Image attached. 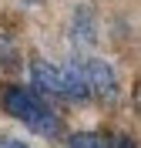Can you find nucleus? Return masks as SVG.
<instances>
[{
  "mask_svg": "<svg viewBox=\"0 0 141 148\" xmlns=\"http://www.w3.org/2000/svg\"><path fill=\"white\" fill-rule=\"evenodd\" d=\"M0 108L7 111L10 118L24 121L30 131L44 135V138H57L61 135V118L44 104V94L30 91V88H17V84L3 88L0 91Z\"/></svg>",
  "mask_w": 141,
  "mask_h": 148,
  "instance_id": "nucleus-1",
  "label": "nucleus"
},
{
  "mask_svg": "<svg viewBox=\"0 0 141 148\" xmlns=\"http://www.w3.org/2000/svg\"><path fill=\"white\" fill-rule=\"evenodd\" d=\"M77 67H81V77H84L91 98H97L101 104L118 101L121 84H118V74H114V67L108 64V61H101V57H87V61H77Z\"/></svg>",
  "mask_w": 141,
  "mask_h": 148,
  "instance_id": "nucleus-2",
  "label": "nucleus"
},
{
  "mask_svg": "<svg viewBox=\"0 0 141 148\" xmlns=\"http://www.w3.org/2000/svg\"><path fill=\"white\" fill-rule=\"evenodd\" d=\"M71 44L74 51H91L97 44V14L87 3L74 7V20H71Z\"/></svg>",
  "mask_w": 141,
  "mask_h": 148,
  "instance_id": "nucleus-3",
  "label": "nucleus"
},
{
  "mask_svg": "<svg viewBox=\"0 0 141 148\" xmlns=\"http://www.w3.org/2000/svg\"><path fill=\"white\" fill-rule=\"evenodd\" d=\"M30 77H34V91L47 94V98H64V81H61V67L50 61H34L30 64Z\"/></svg>",
  "mask_w": 141,
  "mask_h": 148,
  "instance_id": "nucleus-4",
  "label": "nucleus"
},
{
  "mask_svg": "<svg viewBox=\"0 0 141 148\" xmlns=\"http://www.w3.org/2000/svg\"><path fill=\"white\" fill-rule=\"evenodd\" d=\"M61 81H64V98L67 101H87V84L81 77V67L77 64L61 67Z\"/></svg>",
  "mask_w": 141,
  "mask_h": 148,
  "instance_id": "nucleus-5",
  "label": "nucleus"
},
{
  "mask_svg": "<svg viewBox=\"0 0 141 148\" xmlns=\"http://www.w3.org/2000/svg\"><path fill=\"white\" fill-rule=\"evenodd\" d=\"M67 148H111V145L101 135H94V131H74L67 138Z\"/></svg>",
  "mask_w": 141,
  "mask_h": 148,
  "instance_id": "nucleus-6",
  "label": "nucleus"
},
{
  "mask_svg": "<svg viewBox=\"0 0 141 148\" xmlns=\"http://www.w3.org/2000/svg\"><path fill=\"white\" fill-rule=\"evenodd\" d=\"M20 67V57H17V51H14V44H3L0 40V71H17Z\"/></svg>",
  "mask_w": 141,
  "mask_h": 148,
  "instance_id": "nucleus-7",
  "label": "nucleus"
},
{
  "mask_svg": "<svg viewBox=\"0 0 141 148\" xmlns=\"http://www.w3.org/2000/svg\"><path fill=\"white\" fill-rule=\"evenodd\" d=\"M0 148H30V145L20 141V138H7V141H0Z\"/></svg>",
  "mask_w": 141,
  "mask_h": 148,
  "instance_id": "nucleus-8",
  "label": "nucleus"
},
{
  "mask_svg": "<svg viewBox=\"0 0 141 148\" xmlns=\"http://www.w3.org/2000/svg\"><path fill=\"white\" fill-rule=\"evenodd\" d=\"M114 148H138V145H134V138H128V135H121V138L114 141Z\"/></svg>",
  "mask_w": 141,
  "mask_h": 148,
  "instance_id": "nucleus-9",
  "label": "nucleus"
}]
</instances>
